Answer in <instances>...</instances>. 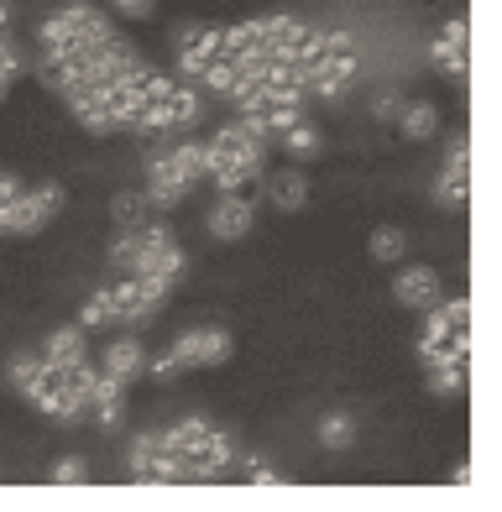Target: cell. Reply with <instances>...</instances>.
<instances>
[{
    "mask_svg": "<svg viewBox=\"0 0 502 512\" xmlns=\"http://www.w3.org/2000/svg\"><path fill=\"white\" fill-rule=\"evenodd\" d=\"M429 324L419 335V356L435 366V361H466L471 356V304L466 293L461 298H440L435 309H424Z\"/></svg>",
    "mask_w": 502,
    "mask_h": 512,
    "instance_id": "1",
    "label": "cell"
},
{
    "mask_svg": "<svg viewBox=\"0 0 502 512\" xmlns=\"http://www.w3.org/2000/svg\"><path fill=\"white\" fill-rule=\"evenodd\" d=\"M63 183H37V189H21L16 199L0 204V236H37L42 225L58 220L63 209Z\"/></svg>",
    "mask_w": 502,
    "mask_h": 512,
    "instance_id": "2",
    "label": "cell"
},
{
    "mask_svg": "<svg viewBox=\"0 0 502 512\" xmlns=\"http://www.w3.org/2000/svg\"><path fill=\"white\" fill-rule=\"evenodd\" d=\"M231 351H236V340H231V330H220V324H210V330H184V335H173V345H168V356L178 361V371L225 366Z\"/></svg>",
    "mask_w": 502,
    "mask_h": 512,
    "instance_id": "3",
    "label": "cell"
},
{
    "mask_svg": "<svg viewBox=\"0 0 502 512\" xmlns=\"http://www.w3.org/2000/svg\"><path fill=\"white\" fill-rule=\"evenodd\" d=\"M435 204L445 215H461L471 204V142H466V131L450 136V147H445V168L435 178Z\"/></svg>",
    "mask_w": 502,
    "mask_h": 512,
    "instance_id": "4",
    "label": "cell"
},
{
    "mask_svg": "<svg viewBox=\"0 0 502 512\" xmlns=\"http://www.w3.org/2000/svg\"><path fill=\"white\" fill-rule=\"evenodd\" d=\"M220 32H225V27H215V21H189V27H178V37H173L178 79L199 84V74L220 58Z\"/></svg>",
    "mask_w": 502,
    "mask_h": 512,
    "instance_id": "5",
    "label": "cell"
},
{
    "mask_svg": "<svg viewBox=\"0 0 502 512\" xmlns=\"http://www.w3.org/2000/svg\"><path fill=\"white\" fill-rule=\"evenodd\" d=\"M126 476L142 486H168V481H178V455L163 445V434H142L126 450Z\"/></svg>",
    "mask_w": 502,
    "mask_h": 512,
    "instance_id": "6",
    "label": "cell"
},
{
    "mask_svg": "<svg viewBox=\"0 0 502 512\" xmlns=\"http://www.w3.org/2000/svg\"><path fill=\"white\" fill-rule=\"evenodd\" d=\"M356 74H361V58H356V48H346V53L325 58L319 68H309V74H304V84H309V100H340V95H351Z\"/></svg>",
    "mask_w": 502,
    "mask_h": 512,
    "instance_id": "7",
    "label": "cell"
},
{
    "mask_svg": "<svg viewBox=\"0 0 502 512\" xmlns=\"http://www.w3.org/2000/svg\"><path fill=\"white\" fill-rule=\"evenodd\" d=\"M251 225H257V204L246 194H220L210 204V215H204V230L215 241H241V236H251Z\"/></svg>",
    "mask_w": 502,
    "mask_h": 512,
    "instance_id": "8",
    "label": "cell"
},
{
    "mask_svg": "<svg viewBox=\"0 0 502 512\" xmlns=\"http://www.w3.org/2000/svg\"><path fill=\"white\" fill-rule=\"evenodd\" d=\"M142 194H147V204H152V209H178V204H184V199L194 194L189 183L168 168V142L152 152V162H147V189H142Z\"/></svg>",
    "mask_w": 502,
    "mask_h": 512,
    "instance_id": "9",
    "label": "cell"
},
{
    "mask_svg": "<svg viewBox=\"0 0 502 512\" xmlns=\"http://www.w3.org/2000/svg\"><path fill=\"white\" fill-rule=\"evenodd\" d=\"M466 42H471V27H466V16H450L445 27H440V37H435V68L445 79H455L461 84L466 79Z\"/></svg>",
    "mask_w": 502,
    "mask_h": 512,
    "instance_id": "10",
    "label": "cell"
},
{
    "mask_svg": "<svg viewBox=\"0 0 502 512\" xmlns=\"http://www.w3.org/2000/svg\"><path fill=\"white\" fill-rule=\"evenodd\" d=\"M393 298L403 309H414V314L435 309L440 304V272L435 267H403L398 283H393Z\"/></svg>",
    "mask_w": 502,
    "mask_h": 512,
    "instance_id": "11",
    "label": "cell"
},
{
    "mask_svg": "<svg viewBox=\"0 0 502 512\" xmlns=\"http://www.w3.org/2000/svg\"><path fill=\"white\" fill-rule=\"evenodd\" d=\"M163 121H168V136H184L189 126H199L204 121V89L189 84V79H173L168 105H163Z\"/></svg>",
    "mask_w": 502,
    "mask_h": 512,
    "instance_id": "12",
    "label": "cell"
},
{
    "mask_svg": "<svg viewBox=\"0 0 502 512\" xmlns=\"http://www.w3.org/2000/svg\"><path fill=\"white\" fill-rule=\"evenodd\" d=\"M257 27H262V53L267 58H293L299 42L309 37V21H299V16H257Z\"/></svg>",
    "mask_w": 502,
    "mask_h": 512,
    "instance_id": "13",
    "label": "cell"
},
{
    "mask_svg": "<svg viewBox=\"0 0 502 512\" xmlns=\"http://www.w3.org/2000/svg\"><path fill=\"white\" fill-rule=\"evenodd\" d=\"M272 147H278L288 162H309V157L325 152V131H319L309 115H299V121H288L278 136H272Z\"/></svg>",
    "mask_w": 502,
    "mask_h": 512,
    "instance_id": "14",
    "label": "cell"
},
{
    "mask_svg": "<svg viewBox=\"0 0 502 512\" xmlns=\"http://www.w3.org/2000/svg\"><path fill=\"white\" fill-rule=\"evenodd\" d=\"M89 413H95L105 429H116L121 413H126V382L110 377V371H95V387H89Z\"/></svg>",
    "mask_w": 502,
    "mask_h": 512,
    "instance_id": "15",
    "label": "cell"
},
{
    "mask_svg": "<svg viewBox=\"0 0 502 512\" xmlns=\"http://www.w3.org/2000/svg\"><path fill=\"white\" fill-rule=\"evenodd\" d=\"M267 204L283 209V215H299V209L309 204V183L299 168H272L267 173Z\"/></svg>",
    "mask_w": 502,
    "mask_h": 512,
    "instance_id": "16",
    "label": "cell"
},
{
    "mask_svg": "<svg viewBox=\"0 0 502 512\" xmlns=\"http://www.w3.org/2000/svg\"><path fill=\"white\" fill-rule=\"evenodd\" d=\"M142 366H147V351H142V340L136 335H116L105 345V361H100V371H110V377H121L126 387L142 377Z\"/></svg>",
    "mask_w": 502,
    "mask_h": 512,
    "instance_id": "17",
    "label": "cell"
},
{
    "mask_svg": "<svg viewBox=\"0 0 502 512\" xmlns=\"http://www.w3.org/2000/svg\"><path fill=\"white\" fill-rule=\"evenodd\" d=\"M42 361H53V366H79V361H89V330H79V324H63V330H53L48 340H42Z\"/></svg>",
    "mask_w": 502,
    "mask_h": 512,
    "instance_id": "18",
    "label": "cell"
},
{
    "mask_svg": "<svg viewBox=\"0 0 502 512\" xmlns=\"http://www.w3.org/2000/svg\"><path fill=\"white\" fill-rule=\"evenodd\" d=\"M398 136H403V142H429V136H435L440 131V110L435 105H429V100H408L403 110H398Z\"/></svg>",
    "mask_w": 502,
    "mask_h": 512,
    "instance_id": "19",
    "label": "cell"
},
{
    "mask_svg": "<svg viewBox=\"0 0 502 512\" xmlns=\"http://www.w3.org/2000/svg\"><path fill=\"white\" fill-rule=\"evenodd\" d=\"M168 168L189 183V189H199L204 173H210V152H204V142H173L168 147Z\"/></svg>",
    "mask_w": 502,
    "mask_h": 512,
    "instance_id": "20",
    "label": "cell"
},
{
    "mask_svg": "<svg viewBox=\"0 0 502 512\" xmlns=\"http://www.w3.org/2000/svg\"><path fill=\"white\" fill-rule=\"evenodd\" d=\"M110 324H116V298L110 288H95L79 309V330H110Z\"/></svg>",
    "mask_w": 502,
    "mask_h": 512,
    "instance_id": "21",
    "label": "cell"
},
{
    "mask_svg": "<svg viewBox=\"0 0 502 512\" xmlns=\"http://www.w3.org/2000/svg\"><path fill=\"white\" fill-rule=\"evenodd\" d=\"M429 392H435V398H461L466 392V361H435L429 366Z\"/></svg>",
    "mask_w": 502,
    "mask_h": 512,
    "instance_id": "22",
    "label": "cell"
},
{
    "mask_svg": "<svg viewBox=\"0 0 502 512\" xmlns=\"http://www.w3.org/2000/svg\"><path fill=\"white\" fill-rule=\"evenodd\" d=\"M319 445L325 450H351L356 445V418L351 413H325L319 418Z\"/></svg>",
    "mask_w": 502,
    "mask_h": 512,
    "instance_id": "23",
    "label": "cell"
},
{
    "mask_svg": "<svg viewBox=\"0 0 502 512\" xmlns=\"http://www.w3.org/2000/svg\"><path fill=\"white\" fill-rule=\"evenodd\" d=\"M152 215V204H147V194H116V199H110V220H116V230H136V225H142Z\"/></svg>",
    "mask_w": 502,
    "mask_h": 512,
    "instance_id": "24",
    "label": "cell"
},
{
    "mask_svg": "<svg viewBox=\"0 0 502 512\" xmlns=\"http://www.w3.org/2000/svg\"><path fill=\"white\" fill-rule=\"evenodd\" d=\"M372 256H377L382 267L403 262V256H408V236H403L398 225H377V230H372Z\"/></svg>",
    "mask_w": 502,
    "mask_h": 512,
    "instance_id": "25",
    "label": "cell"
},
{
    "mask_svg": "<svg viewBox=\"0 0 502 512\" xmlns=\"http://www.w3.org/2000/svg\"><path fill=\"white\" fill-rule=\"evenodd\" d=\"M110 267L142 272V236H136V230H116V241H110Z\"/></svg>",
    "mask_w": 502,
    "mask_h": 512,
    "instance_id": "26",
    "label": "cell"
},
{
    "mask_svg": "<svg viewBox=\"0 0 502 512\" xmlns=\"http://www.w3.org/2000/svg\"><path fill=\"white\" fill-rule=\"evenodd\" d=\"M37 371H42V356L37 351H21V356H11V366H6V382L27 398V387L37 382Z\"/></svg>",
    "mask_w": 502,
    "mask_h": 512,
    "instance_id": "27",
    "label": "cell"
},
{
    "mask_svg": "<svg viewBox=\"0 0 502 512\" xmlns=\"http://www.w3.org/2000/svg\"><path fill=\"white\" fill-rule=\"evenodd\" d=\"M21 68H27V53H21V42H11V32H0V79L16 84Z\"/></svg>",
    "mask_w": 502,
    "mask_h": 512,
    "instance_id": "28",
    "label": "cell"
},
{
    "mask_svg": "<svg viewBox=\"0 0 502 512\" xmlns=\"http://www.w3.org/2000/svg\"><path fill=\"white\" fill-rule=\"evenodd\" d=\"M53 481H58V486H84V481H89V460H84V455H63V460L53 465Z\"/></svg>",
    "mask_w": 502,
    "mask_h": 512,
    "instance_id": "29",
    "label": "cell"
},
{
    "mask_svg": "<svg viewBox=\"0 0 502 512\" xmlns=\"http://www.w3.org/2000/svg\"><path fill=\"white\" fill-rule=\"evenodd\" d=\"M142 371H147L152 382H173V377H184V371H178V361H173L168 351H163V356H152V361H147Z\"/></svg>",
    "mask_w": 502,
    "mask_h": 512,
    "instance_id": "30",
    "label": "cell"
},
{
    "mask_svg": "<svg viewBox=\"0 0 502 512\" xmlns=\"http://www.w3.org/2000/svg\"><path fill=\"white\" fill-rule=\"evenodd\" d=\"M246 481H251V486H283L288 476H283V471H272V465H257V460H246Z\"/></svg>",
    "mask_w": 502,
    "mask_h": 512,
    "instance_id": "31",
    "label": "cell"
},
{
    "mask_svg": "<svg viewBox=\"0 0 502 512\" xmlns=\"http://www.w3.org/2000/svg\"><path fill=\"white\" fill-rule=\"evenodd\" d=\"M408 100L398 95V89H387V95H377V105H372V115L377 121H398V110H403Z\"/></svg>",
    "mask_w": 502,
    "mask_h": 512,
    "instance_id": "32",
    "label": "cell"
},
{
    "mask_svg": "<svg viewBox=\"0 0 502 512\" xmlns=\"http://www.w3.org/2000/svg\"><path fill=\"white\" fill-rule=\"evenodd\" d=\"M116 11H121V16H131V21H142V16H152V11H157V0H116Z\"/></svg>",
    "mask_w": 502,
    "mask_h": 512,
    "instance_id": "33",
    "label": "cell"
},
{
    "mask_svg": "<svg viewBox=\"0 0 502 512\" xmlns=\"http://www.w3.org/2000/svg\"><path fill=\"white\" fill-rule=\"evenodd\" d=\"M16 194H21V178L0 168V204H6V199H16Z\"/></svg>",
    "mask_w": 502,
    "mask_h": 512,
    "instance_id": "34",
    "label": "cell"
},
{
    "mask_svg": "<svg viewBox=\"0 0 502 512\" xmlns=\"http://www.w3.org/2000/svg\"><path fill=\"white\" fill-rule=\"evenodd\" d=\"M6 89H11V84H6V79H0V100H6Z\"/></svg>",
    "mask_w": 502,
    "mask_h": 512,
    "instance_id": "35",
    "label": "cell"
}]
</instances>
